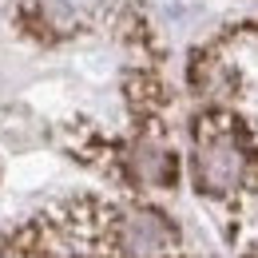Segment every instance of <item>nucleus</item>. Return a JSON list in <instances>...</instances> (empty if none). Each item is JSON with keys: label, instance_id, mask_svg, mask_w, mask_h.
Returning a JSON list of instances; mask_svg holds the SVG:
<instances>
[{"label": "nucleus", "instance_id": "nucleus-2", "mask_svg": "<svg viewBox=\"0 0 258 258\" xmlns=\"http://www.w3.org/2000/svg\"><path fill=\"white\" fill-rule=\"evenodd\" d=\"M127 175L139 187H175V175H179V159L171 147H163L155 139H139L131 143L127 155H123Z\"/></svg>", "mask_w": 258, "mask_h": 258}, {"label": "nucleus", "instance_id": "nucleus-3", "mask_svg": "<svg viewBox=\"0 0 258 258\" xmlns=\"http://www.w3.org/2000/svg\"><path fill=\"white\" fill-rule=\"evenodd\" d=\"M48 8L60 16H92L103 8V0H48Z\"/></svg>", "mask_w": 258, "mask_h": 258}, {"label": "nucleus", "instance_id": "nucleus-1", "mask_svg": "<svg viewBox=\"0 0 258 258\" xmlns=\"http://www.w3.org/2000/svg\"><path fill=\"white\" fill-rule=\"evenodd\" d=\"M191 175L199 195L230 199L254 183V147L246 143V131L230 115H207L195 127Z\"/></svg>", "mask_w": 258, "mask_h": 258}, {"label": "nucleus", "instance_id": "nucleus-4", "mask_svg": "<svg viewBox=\"0 0 258 258\" xmlns=\"http://www.w3.org/2000/svg\"><path fill=\"white\" fill-rule=\"evenodd\" d=\"M0 258H40L32 250H20V246H12V250H0Z\"/></svg>", "mask_w": 258, "mask_h": 258}, {"label": "nucleus", "instance_id": "nucleus-5", "mask_svg": "<svg viewBox=\"0 0 258 258\" xmlns=\"http://www.w3.org/2000/svg\"><path fill=\"white\" fill-rule=\"evenodd\" d=\"M246 258H258V246H250V250H246Z\"/></svg>", "mask_w": 258, "mask_h": 258}]
</instances>
